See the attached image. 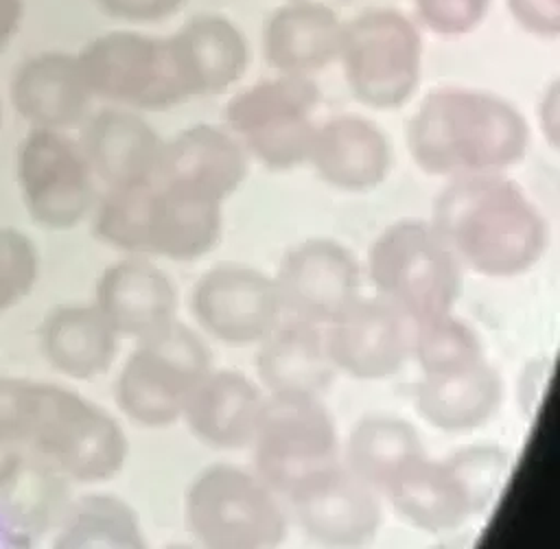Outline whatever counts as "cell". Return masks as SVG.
Here are the masks:
<instances>
[{
    "mask_svg": "<svg viewBox=\"0 0 560 549\" xmlns=\"http://www.w3.org/2000/svg\"><path fill=\"white\" fill-rule=\"evenodd\" d=\"M77 61L92 98L133 109H168L184 103L166 39L112 31L88 42Z\"/></svg>",
    "mask_w": 560,
    "mask_h": 549,
    "instance_id": "10",
    "label": "cell"
},
{
    "mask_svg": "<svg viewBox=\"0 0 560 549\" xmlns=\"http://www.w3.org/2000/svg\"><path fill=\"white\" fill-rule=\"evenodd\" d=\"M407 147L427 175L455 179L503 173L525 157L529 127L523 114L497 94L440 87L413 112Z\"/></svg>",
    "mask_w": 560,
    "mask_h": 549,
    "instance_id": "3",
    "label": "cell"
},
{
    "mask_svg": "<svg viewBox=\"0 0 560 549\" xmlns=\"http://www.w3.org/2000/svg\"><path fill=\"white\" fill-rule=\"evenodd\" d=\"M24 17V0H0V52L13 42Z\"/></svg>",
    "mask_w": 560,
    "mask_h": 549,
    "instance_id": "41",
    "label": "cell"
},
{
    "mask_svg": "<svg viewBox=\"0 0 560 549\" xmlns=\"http://www.w3.org/2000/svg\"><path fill=\"white\" fill-rule=\"evenodd\" d=\"M413 7L431 33L462 37L483 22L490 0H413Z\"/></svg>",
    "mask_w": 560,
    "mask_h": 549,
    "instance_id": "37",
    "label": "cell"
},
{
    "mask_svg": "<svg viewBox=\"0 0 560 549\" xmlns=\"http://www.w3.org/2000/svg\"><path fill=\"white\" fill-rule=\"evenodd\" d=\"M352 96L372 109L405 105L422 74V39L396 9H368L343 22L339 57Z\"/></svg>",
    "mask_w": 560,
    "mask_h": 549,
    "instance_id": "7",
    "label": "cell"
},
{
    "mask_svg": "<svg viewBox=\"0 0 560 549\" xmlns=\"http://www.w3.org/2000/svg\"><path fill=\"white\" fill-rule=\"evenodd\" d=\"M92 304L118 337L138 341L175 322L177 289L158 265L129 256L98 276Z\"/></svg>",
    "mask_w": 560,
    "mask_h": 549,
    "instance_id": "16",
    "label": "cell"
},
{
    "mask_svg": "<svg viewBox=\"0 0 560 549\" xmlns=\"http://www.w3.org/2000/svg\"><path fill=\"white\" fill-rule=\"evenodd\" d=\"M311 540L326 549H361L381 527V501L343 464L289 499Z\"/></svg>",
    "mask_w": 560,
    "mask_h": 549,
    "instance_id": "13",
    "label": "cell"
},
{
    "mask_svg": "<svg viewBox=\"0 0 560 549\" xmlns=\"http://www.w3.org/2000/svg\"><path fill=\"white\" fill-rule=\"evenodd\" d=\"M315 122L311 116L276 122L243 136V149L269 171H289L308 162Z\"/></svg>",
    "mask_w": 560,
    "mask_h": 549,
    "instance_id": "35",
    "label": "cell"
},
{
    "mask_svg": "<svg viewBox=\"0 0 560 549\" xmlns=\"http://www.w3.org/2000/svg\"><path fill=\"white\" fill-rule=\"evenodd\" d=\"M514 22L536 37L560 35V0H505Z\"/></svg>",
    "mask_w": 560,
    "mask_h": 549,
    "instance_id": "38",
    "label": "cell"
},
{
    "mask_svg": "<svg viewBox=\"0 0 560 549\" xmlns=\"http://www.w3.org/2000/svg\"><path fill=\"white\" fill-rule=\"evenodd\" d=\"M0 120H2V107H0Z\"/></svg>",
    "mask_w": 560,
    "mask_h": 549,
    "instance_id": "44",
    "label": "cell"
},
{
    "mask_svg": "<svg viewBox=\"0 0 560 549\" xmlns=\"http://www.w3.org/2000/svg\"><path fill=\"white\" fill-rule=\"evenodd\" d=\"M319 105V90L311 77L280 74L258 81L230 98L223 120L238 138L293 118L313 116Z\"/></svg>",
    "mask_w": 560,
    "mask_h": 549,
    "instance_id": "31",
    "label": "cell"
},
{
    "mask_svg": "<svg viewBox=\"0 0 560 549\" xmlns=\"http://www.w3.org/2000/svg\"><path fill=\"white\" fill-rule=\"evenodd\" d=\"M184 521L201 549H278L287 536L278 494L234 464H212L190 481Z\"/></svg>",
    "mask_w": 560,
    "mask_h": 549,
    "instance_id": "5",
    "label": "cell"
},
{
    "mask_svg": "<svg viewBox=\"0 0 560 549\" xmlns=\"http://www.w3.org/2000/svg\"><path fill=\"white\" fill-rule=\"evenodd\" d=\"M15 177L26 214L46 230H72L94 201V175L79 142L63 131L31 129L15 155Z\"/></svg>",
    "mask_w": 560,
    "mask_h": 549,
    "instance_id": "9",
    "label": "cell"
},
{
    "mask_svg": "<svg viewBox=\"0 0 560 549\" xmlns=\"http://www.w3.org/2000/svg\"><path fill=\"white\" fill-rule=\"evenodd\" d=\"M256 374L267 396L319 398L335 378L319 326L300 319L278 324L258 343Z\"/></svg>",
    "mask_w": 560,
    "mask_h": 549,
    "instance_id": "24",
    "label": "cell"
},
{
    "mask_svg": "<svg viewBox=\"0 0 560 549\" xmlns=\"http://www.w3.org/2000/svg\"><path fill=\"white\" fill-rule=\"evenodd\" d=\"M118 339L94 304L55 306L37 328L44 361L72 381L103 376L116 359Z\"/></svg>",
    "mask_w": 560,
    "mask_h": 549,
    "instance_id": "25",
    "label": "cell"
},
{
    "mask_svg": "<svg viewBox=\"0 0 560 549\" xmlns=\"http://www.w3.org/2000/svg\"><path fill=\"white\" fill-rule=\"evenodd\" d=\"M155 182L109 186L94 210L101 243L129 256H149V217Z\"/></svg>",
    "mask_w": 560,
    "mask_h": 549,
    "instance_id": "32",
    "label": "cell"
},
{
    "mask_svg": "<svg viewBox=\"0 0 560 549\" xmlns=\"http://www.w3.org/2000/svg\"><path fill=\"white\" fill-rule=\"evenodd\" d=\"M448 457L466 481L479 514L486 512L510 475V455L499 446L477 444L459 448Z\"/></svg>",
    "mask_w": 560,
    "mask_h": 549,
    "instance_id": "36",
    "label": "cell"
},
{
    "mask_svg": "<svg viewBox=\"0 0 560 549\" xmlns=\"http://www.w3.org/2000/svg\"><path fill=\"white\" fill-rule=\"evenodd\" d=\"M324 341L335 372L381 381L396 374L409 357V322L378 297H361L328 324Z\"/></svg>",
    "mask_w": 560,
    "mask_h": 549,
    "instance_id": "14",
    "label": "cell"
},
{
    "mask_svg": "<svg viewBox=\"0 0 560 549\" xmlns=\"http://www.w3.org/2000/svg\"><path fill=\"white\" fill-rule=\"evenodd\" d=\"M343 22L315 0H291L276 9L265 26L262 48L280 74L311 77L339 57Z\"/></svg>",
    "mask_w": 560,
    "mask_h": 549,
    "instance_id": "23",
    "label": "cell"
},
{
    "mask_svg": "<svg viewBox=\"0 0 560 549\" xmlns=\"http://www.w3.org/2000/svg\"><path fill=\"white\" fill-rule=\"evenodd\" d=\"M105 13L125 22H160L177 13L184 0H94Z\"/></svg>",
    "mask_w": 560,
    "mask_h": 549,
    "instance_id": "39",
    "label": "cell"
},
{
    "mask_svg": "<svg viewBox=\"0 0 560 549\" xmlns=\"http://www.w3.org/2000/svg\"><path fill=\"white\" fill-rule=\"evenodd\" d=\"M50 549H147V540L129 503L94 492L70 501L55 525Z\"/></svg>",
    "mask_w": 560,
    "mask_h": 549,
    "instance_id": "30",
    "label": "cell"
},
{
    "mask_svg": "<svg viewBox=\"0 0 560 549\" xmlns=\"http://www.w3.org/2000/svg\"><path fill=\"white\" fill-rule=\"evenodd\" d=\"M210 370L212 357L201 337L175 319L138 339L116 376L114 398L131 422L168 427Z\"/></svg>",
    "mask_w": 560,
    "mask_h": 549,
    "instance_id": "6",
    "label": "cell"
},
{
    "mask_svg": "<svg viewBox=\"0 0 560 549\" xmlns=\"http://www.w3.org/2000/svg\"><path fill=\"white\" fill-rule=\"evenodd\" d=\"M70 481L44 462L4 451L0 455V532L28 549L52 529L70 505Z\"/></svg>",
    "mask_w": 560,
    "mask_h": 549,
    "instance_id": "18",
    "label": "cell"
},
{
    "mask_svg": "<svg viewBox=\"0 0 560 549\" xmlns=\"http://www.w3.org/2000/svg\"><path fill=\"white\" fill-rule=\"evenodd\" d=\"M501 398V376L486 359L451 372L422 374L413 387L416 411L442 431H470L486 424Z\"/></svg>",
    "mask_w": 560,
    "mask_h": 549,
    "instance_id": "26",
    "label": "cell"
},
{
    "mask_svg": "<svg viewBox=\"0 0 560 549\" xmlns=\"http://www.w3.org/2000/svg\"><path fill=\"white\" fill-rule=\"evenodd\" d=\"M368 276L376 297L409 324L453 313L462 293V265L429 221L385 227L370 247Z\"/></svg>",
    "mask_w": 560,
    "mask_h": 549,
    "instance_id": "4",
    "label": "cell"
},
{
    "mask_svg": "<svg viewBox=\"0 0 560 549\" xmlns=\"http://www.w3.org/2000/svg\"><path fill=\"white\" fill-rule=\"evenodd\" d=\"M190 308L210 337L230 346L260 343L282 317L276 280L245 265L208 269L192 289Z\"/></svg>",
    "mask_w": 560,
    "mask_h": 549,
    "instance_id": "12",
    "label": "cell"
},
{
    "mask_svg": "<svg viewBox=\"0 0 560 549\" xmlns=\"http://www.w3.org/2000/svg\"><path fill=\"white\" fill-rule=\"evenodd\" d=\"M164 39L184 101L225 92L249 61L243 33L223 15H197Z\"/></svg>",
    "mask_w": 560,
    "mask_h": 549,
    "instance_id": "15",
    "label": "cell"
},
{
    "mask_svg": "<svg viewBox=\"0 0 560 549\" xmlns=\"http://www.w3.org/2000/svg\"><path fill=\"white\" fill-rule=\"evenodd\" d=\"M308 164L326 184L361 192L385 182L392 166V147L372 120L341 114L315 125Z\"/></svg>",
    "mask_w": 560,
    "mask_h": 549,
    "instance_id": "19",
    "label": "cell"
},
{
    "mask_svg": "<svg viewBox=\"0 0 560 549\" xmlns=\"http://www.w3.org/2000/svg\"><path fill=\"white\" fill-rule=\"evenodd\" d=\"M162 549H201L199 545H186V542H173V545H166Z\"/></svg>",
    "mask_w": 560,
    "mask_h": 549,
    "instance_id": "43",
    "label": "cell"
},
{
    "mask_svg": "<svg viewBox=\"0 0 560 549\" xmlns=\"http://www.w3.org/2000/svg\"><path fill=\"white\" fill-rule=\"evenodd\" d=\"M472 545H475L472 534H457V536H448V538L435 542L431 549H472Z\"/></svg>",
    "mask_w": 560,
    "mask_h": 549,
    "instance_id": "42",
    "label": "cell"
},
{
    "mask_svg": "<svg viewBox=\"0 0 560 549\" xmlns=\"http://www.w3.org/2000/svg\"><path fill=\"white\" fill-rule=\"evenodd\" d=\"M540 127L542 133L547 136V140L551 144H558V136H560V90L558 83H553L547 94L540 101Z\"/></svg>",
    "mask_w": 560,
    "mask_h": 549,
    "instance_id": "40",
    "label": "cell"
},
{
    "mask_svg": "<svg viewBox=\"0 0 560 549\" xmlns=\"http://www.w3.org/2000/svg\"><path fill=\"white\" fill-rule=\"evenodd\" d=\"M282 313L328 326L361 300V267L339 241L308 238L293 245L276 273Z\"/></svg>",
    "mask_w": 560,
    "mask_h": 549,
    "instance_id": "11",
    "label": "cell"
},
{
    "mask_svg": "<svg viewBox=\"0 0 560 549\" xmlns=\"http://www.w3.org/2000/svg\"><path fill=\"white\" fill-rule=\"evenodd\" d=\"M92 94L77 55L46 50L22 61L11 79V103L35 129L63 131L83 122Z\"/></svg>",
    "mask_w": 560,
    "mask_h": 549,
    "instance_id": "20",
    "label": "cell"
},
{
    "mask_svg": "<svg viewBox=\"0 0 560 549\" xmlns=\"http://www.w3.org/2000/svg\"><path fill=\"white\" fill-rule=\"evenodd\" d=\"M394 510L413 527L444 534L459 529L479 514L459 470L444 459H422L385 494Z\"/></svg>",
    "mask_w": 560,
    "mask_h": 549,
    "instance_id": "27",
    "label": "cell"
},
{
    "mask_svg": "<svg viewBox=\"0 0 560 549\" xmlns=\"http://www.w3.org/2000/svg\"><path fill=\"white\" fill-rule=\"evenodd\" d=\"M42 258L35 241L11 225H0V317L22 304L37 287Z\"/></svg>",
    "mask_w": 560,
    "mask_h": 549,
    "instance_id": "34",
    "label": "cell"
},
{
    "mask_svg": "<svg viewBox=\"0 0 560 549\" xmlns=\"http://www.w3.org/2000/svg\"><path fill=\"white\" fill-rule=\"evenodd\" d=\"M249 448L254 472L287 499L339 466L337 429L319 398L267 396Z\"/></svg>",
    "mask_w": 560,
    "mask_h": 549,
    "instance_id": "8",
    "label": "cell"
},
{
    "mask_svg": "<svg viewBox=\"0 0 560 549\" xmlns=\"http://www.w3.org/2000/svg\"><path fill=\"white\" fill-rule=\"evenodd\" d=\"M265 392L236 370H210L190 394L182 418L192 435L214 448L234 451L252 444Z\"/></svg>",
    "mask_w": 560,
    "mask_h": 549,
    "instance_id": "22",
    "label": "cell"
},
{
    "mask_svg": "<svg viewBox=\"0 0 560 549\" xmlns=\"http://www.w3.org/2000/svg\"><path fill=\"white\" fill-rule=\"evenodd\" d=\"M79 147L92 175L109 188L155 182L164 140L142 116L107 107L85 122Z\"/></svg>",
    "mask_w": 560,
    "mask_h": 549,
    "instance_id": "21",
    "label": "cell"
},
{
    "mask_svg": "<svg viewBox=\"0 0 560 549\" xmlns=\"http://www.w3.org/2000/svg\"><path fill=\"white\" fill-rule=\"evenodd\" d=\"M427 457L416 427L396 416L361 418L346 444V468L374 492L387 490Z\"/></svg>",
    "mask_w": 560,
    "mask_h": 549,
    "instance_id": "29",
    "label": "cell"
},
{
    "mask_svg": "<svg viewBox=\"0 0 560 549\" xmlns=\"http://www.w3.org/2000/svg\"><path fill=\"white\" fill-rule=\"evenodd\" d=\"M247 177V153L230 133L199 122L164 140L155 184L225 201Z\"/></svg>",
    "mask_w": 560,
    "mask_h": 549,
    "instance_id": "17",
    "label": "cell"
},
{
    "mask_svg": "<svg viewBox=\"0 0 560 549\" xmlns=\"http://www.w3.org/2000/svg\"><path fill=\"white\" fill-rule=\"evenodd\" d=\"M0 448L31 455L70 483H103L125 466L122 427L83 394L0 374Z\"/></svg>",
    "mask_w": 560,
    "mask_h": 549,
    "instance_id": "1",
    "label": "cell"
},
{
    "mask_svg": "<svg viewBox=\"0 0 560 549\" xmlns=\"http://www.w3.org/2000/svg\"><path fill=\"white\" fill-rule=\"evenodd\" d=\"M223 203L155 184L149 217V256L188 262L206 256L221 238Z\"/></svg>",
    "mask_w": 560,
    "mask_h": 549,
    "instance_id": "28",
    "label": "cell"
},
{
    "mask_svg": "<svg viewBox=\"0 0 560 549\" xmlns=\"http://www.w3.org/2000/svg\"><path fill=\"white\" fill-rule=\"evenodd\" d=\"M429 223L462 267L486 278L529 271L549 245L542 212L501 173L451 179L435 197Z\"/></svg>",
    "mask_w": 560,
    "mask_h": 549,
    "instance_id": "2",
    "label": "cell"
},
{
    "mask_svg": "<svg viewBox=\"0 0 560 549\" xmlns=\"http://www.w3.org/2000/svg\"><path fill=\"white\" fill-rule=\"evenodd\" d=\"M409 354L422 374L451 372L486 359L477 332L453 313L411 324Z\"/></svg>",
    "mask_w": 560,
    "mask_h": 549,
    "instance_id": "33",
    "label": "cell"
}]
</instances>
